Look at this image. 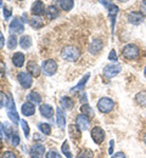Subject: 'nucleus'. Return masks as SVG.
Returning a JSON list of instances; mask_svg holds the SVG:
<instances>
[{
  "label": "nucleus",
  "instance_id": "obj_1",
  "mask_svg": "<svg viewBox=\"0 0 146 158\" xmlns=\"http://www.w3.org/2000/svg\"><path fill=\"white\" fill-rule=\"evenodd\" d=\"M61 56L63 57V60L66 61H69V62H74L81 57V50L76 46H72V45H68V46H65L61 51Z\"/></svg>",
  "mask_w": 146,
  "mask_h": 158
},
{
  "label": "nucleus",
  "instance_id": "obj_2",
  "mask_svg": "<svg viewBox=\"0 0 146 158\" xmlns=\"http://www.w3.org/2000/svg\"><path fill=\"white\" fill-rule=\"evenodd\" d=\"M122 54L127 60H135L139 57L140 55V50L136 45L134 44H127L123 50H122Z\"/></svg>",
  "mask_w": 146,
  "mask_h": 158
},
{
  "label": "nucleus",
  "instance_id": "obj_3",
  "mask_svg": "<svg viewBox=\"0 0 146 158\" xmlns=\"http://www.w3.org/2000/svg\"><path fill=\"white\" fill-rule=\"evenodd\" d=\"M42 71L43 73L48 77H51L56 73L57 71V63L54 61V60H46L44 61L42 64Z\"/></svg>",
  "mask_w": 146,
  "mask_h": 158
},
{
  "label": "nucleus",
  "instance_id": "obj_4",
  "mask_svg": "<svg viewBox=\"0 0 146 158\" xmlns=\"http://www.w3.org/2000/svg\"><path fill=\"white\" fill-rule=\"evenodd\" d=\"M121 71H122V67L119 64H113V63L107 64L104 68V77L107 79H111L116 77Z\"/></svg>",
  "mask_w": 146,
  "mask_h": 158
},
{
  "label": "nucleus",
  "instance_id": "obj_5",
  "mask_svg": "<svg viewBox=\"0 0 146 158\" xmlns=\"http://www.w3.org/2000/svg\"><path fill=\"white\" fill-rule=\"evenodd\" d=\"M113 107H115V102L110 98H102V99L99 100V102H98V108L102 113H107V112L112 111Z\"/></svg>",
  "mask_w": 146,
  "mask_h": 158
},
{
  "label": "nucleus",
  "instance_id": "obj_6",
  "mask_svg": "<svg viewBox=\"0 0 146 158\" xmlns=\"http://www.w3.org/2000/svg\"><path fill=\"white\" fill-rule=\"evenodd\" d=\"M17 80H19V83L21 84L23 89H29L33 84L32 76L29 73H26V72H20L19 76H17Z\"/></svg>",
  "mask_w": 146,
  "mask_h": 158
},
{
  "label": "nucleus",
  "instance_id": "obj_7",
  "mask_svg": "<svg viewBox=\"0 0 146 158\" xmlns=\"http://www.w3.org/2000/svg\"><path fill=\"white\" fill-rule=\"evenodd\" d=\"M101 4H104L105 6L108 9V14H110V19H111V24H112V32L115 28V22H116V16L118 14V6L115 4H108L106 2V0H101Z\"/></svg>",
  "mask_w": 146,
  "mask_h": 158
},
{
  "label": "nucleus",
  "instance_id": "obj_8",
  "mask_svg": "<svg viewBox=\"0 0 146 158\" xmlns=\"http://www.w3.org/2000/svg\"><path fill=\"white\" fill-rule=\"evenodd\" d=\"M91 138H93V141L95 143H98V145L102 143L105 140V131L102 130V128H100V127L93 128V130H91Z\"/></svg>",
  "mask_w": 146,
  "mask_h": 158
},
{
  "label": "nucleus",
  "instance_id": "obj_9",
  "mask_svg": "<svg viewBox=\"0 0 146 158\" xmlns=\"http://www.w3.org/2000/svg\"><path fill=\"white\" fill-rule=\"evenodd\" d=\"M9 29H10V33L11 34H21L22 32L24 31V26L22 24V22L19 19H15V20L11 21L10 26H9Z\"/></svg>",
  "mask_w": 146,
  "mask_h": 158
},
{
  "label": "nucleus",
  "instance_id": "obj_10",
  "mask_svg": "<svg viewBox=\"0 0 146 158\" xmlns=\"http://www.w3.org/2000/svg\"><path fill=\"white\" fill-rule=\"evenodd\" d=\"M44 153H45V147L42 143H34L29 151V155L32 158H42Z\"/></svg>",
  "mask_w": 146,
  "mask_h": 158
},
{
  "label": "nucleus",
  "instance_id": "obj_11",
  "mask_svg": "<svg viewBox=\"0 0 146 158\" xmlns=\"http://www.w3.org/2000/svg\"><path fill=\"white\" fill-rule=\"evenodd\" d=\"M76 124L77 127L79 128V130L82 131H85L90 128V120L88 119V117L85 114H79L77 116V119H76Z\"/></svg>",
  "mask_w": 146,
  "mask_h": 158
},
{
  "label": "nucleus",
  "instance_id": "obj_12",
  "mask_svg": "<svg viewBox=\"0 0 146 158\" xmlns=\"http://www.w3.org/2000/svg\"><path fill=\"white\" fill-rule=\"evenodd\" d=\"M31 11L33 14V16H40L45 12V5L42 0H37L33 2L32 7H31Z\"/></svg>",
  "mask_w": 146,
  "mask_h": 158
},
{
  "label": "nucleus",
  "instance_id": "obj_13",
  "mask_svg": "<svg viewBox=\"0 0 146 158\" xmlns=\"http://www.w3.org/2000/svg\"><path fill=\"white\" fill-rule=\"evenodd\" d=\"M21 112L23 116L26 117H29V116H33L35 113V105L32 103V102H24L21 107Z\"/></svg>",
  "mask_w": 146,
  "mask_h": 158
},
{
  "label": "nucleus",
  "instance_id": "obj_14",
  "mask_svg": "<svg viewBox=\"0 0 146 158\" xmlns=\"http://www.w3.org/2000/svg\"><path fill=\"white\" fill-rule=\"evenodd\" d=\"M143 20H144V15L141 12H138V11H134V12H130L128 15V22L131 23V24H140L143 23Z\"/></svg>",
  "mask_w": 146,
  "mask_h": 158
},
{
  "label": "nucleus",
  "instance_id": "obj_15",
  "mask_svg": "<svg viewBox=\"0 0 146 158\" xmlns=\"http://www.w3.org/2000/svg\"><path fill=\"white\" fill-rule=\"evenodd\" d=\"M102 46H104L102 40L94 39L90 43V45H89V51H90L93 55H98V54L102 50Z\"/></svg>",
  "mask_w": 146,
  "mask_h": 158
},
{
  "label": "nucleus",
  "instance_id": "obj_16",
  "mask_svg": "<svg viewBox=\"0 0 146 158\" xmlns=\"http://www.w3.org/2000/svg\"><path fill=\"white\" fill-rule=\"evenodd\" d=\"M27 69H28V73L32 76V77H39V74H40V68H39V66L35 63V62H33V61H31V62H28V64H27Z\"/></svg>",
  "mask_w": 146,
  "mask_h": 158
},
{
  "label": "nucleus",
  "instance_id": "obj_17",
  "mask_svg": "<svg viewBox=\"0 0 146 158\" xmlns=\"http://www.w3.org/2000/svg\"><path fill=\"white\" fill-rule=\"evenodd\" d=\"M39 111H40L43 117H45V118H51V117L54 116V108H52L50 105H48V103L42 105V106L39 107Z\"/></svg>",
  "mask_w": 146,
  "mask_h": 158
},
{
  "label": "nucleus",
  "instance_id": "obj_18",
  "mask_svg": "<svg viewBox=\"0 0 146 158\" xmlns=\"http://www.w3.org/2000/svg\"><path fill=\"white\" fill-rule=\"evenodd\" d=\"M56 122H57V125L60 129H63L66 127V117H65V113L62 112L61 108L56 110Z\"/></svg>",
  "mask_w": 146,
  "mask_h": 158
},
{
  "label": "nucleus",
  "instance_id": "obj_19",
  "mask_svg": "<svg viewBox=\"0 0 146 158\" xmlns=\"http://www.w3.org/2000/svg\"><path fill=\"white\" fill-rule=\"evenodd\" d=\"M12 63L16 67H22L24 63V55L22 52H15L12 56Z\"/></svg>",
  "mask_w": 146,
  "mask_h": 158
},
{
  "label": "nucleus",
  "instance_id": "obj_20",
  "mask_svg": "<svg viewBox=\"0 0 146 158\" xmlns=\"http://www.w3.org/2000/svg\"><path fill=\"white\" fill-rule=\"evenodd\" d=\"M89 77H90V73H86L83 78H82V80H81V81H79V83H78V84H77L74 88H72V89H71V91H72V93H76V91H79L81 89H83L84 85L88 83V79H89Z\"/></svg>",
  "mask_w": 146,
  "mask_h": 158
},
{
  "label": "nucleus",
  "instance_id": "obj_21",
  "mask_svg": "<svg viewBox=\"0 0 146 158\" xmlns=\"http://www.w3.org/2000/svg\"><path fill=\"white\" fill-rule=\"evenodd\" d=\"M60 7L63 11H71L74 6V1L73 0H60Z\"/></svg>",
  "mask_w": 146,
  "mask_h": 158
},
{
  "label": "nucleus",
  "instance_id": "obj_22",
  "mask_svg": "<svg viewBox=\"0 0 146 158\" xmlns=\"http://www.w3.org/2000/svg\"><path fill=\"white\" fill-rule=\"evenodd\" d=\"M29 23H31V26H32L33 28H35V29H39V28H42L43 26H44V21H43L39 16H33V17L29 20Z\"/></svg>",
  "mask_w": 146,
  "mask_h": 158
},
{
  "label": "nucleus",
  "instance_id": "obj_23",
  "mask_svg": "<svg viewBox=\"0 0 146 158\" xmlns=\"http://www.w3.org/2000/svg\"><path fill=\"white\" fill-rule=\"evenodd\" d=\"M27 99L29 102H32V103H40L42 102V96L37 93V91H31L29 94H28V96H27Z\"/></svg>",
  "mask_w": 146,
  "mask_h": 158
},
{
  "label": "nucleus",
  "instance_id": "obj_24",
  "mask_svg": "<svg viewBox=\"0 0 146 158\" xmlns=\"http://www.w3.org/2000/svg\"><path fill=\"white\" fill-rule=\"evenodd\" d=\"M7 116H9V118L11 119L12 123H15V124H19L20 123V117H19V113H17L16 108L7 110Z\"/></svg>",
  "mask_w": 146,
  "mask_h": 158
},
{
  "label": "nucleus",
  "instance_id": "obj_25",
  "mask_svg": "<svg viewBox=\"0 0 146 158\" xmlns=\"http://www.w3.org/2000/svg\"><path fill=\"white\" fill-rule=\"evenodd\" d=\"M60 103H61V106H62L65 110H72L73 106H74L73 100L67 98V96H65V98H62V99L60 100Z\"/></svg>",
  "mask_w": 146,
  "mask_h": 158
},
{
  "label": "nucleus",
  "instance_id": "obj_26",
  "mask_svg": "<svg viewBox=\"0 0 146 158\" xmlns=\"http://www.w3.org/2000/svg\"><path fill=\"white\" fill-rule=\"evenodd\" d=\"M20 45L22 49H29L32 46V39L29 35H22L20 39Z\"/></svg>",
  "mask_w": 146,
  "mask_h": 158
},
{
  "label": "nucleus",
  "instance_id": "obj_27",
  "mask_svg": "<svg viewBox=\"0 0 146 158\" xmlns=\"http://www.w3.org/2000/svg\"><path fill=\"white\" fill-rule=\"evenodd\" d=\"M135 101H136L138 105L146 107V91H140V93H138L136 96H135Z\"/></svg>",
  "mask_w": 146,
  "mask_h": 158
},
{
  "label": "nucleus",
  "instance_id": "obj_28",
  "mask_svg": "<svg viewBox=\"0 0 146 158\" xmlns=\"http://www.w3.org/2000/svg\"><path fill=\"white\" fill-rule=\"evenodd\" d=\"M46 15H48L49 20H54V19H56V17L59 16V11H57L56 6H54V5L49 6V7H48V11H46Z\"/></svg>",
  "mask_w": 146,
  "mask_h": 158
},
{
  "label": "nucleus",
  "instance_id": "obj_29",
  "mask_svg": "<svg viewBox=\"0 0 146 158\" xmlns=\"http://www.w3.org/2000/svg\"><path fill=\"white\" fill-rule=\"evenodd\" d=\"M17 46V38L15 34H11L7 39V49L9 50H15Z\"/></svg>",
  "mask_w": 146,
  "mask_h": 158
},
{
  "label": "nucleus",
  "instance_id": "obj_30",
  "mask_svg": "<svg viewBox=\"0 0 146 158\" xmlns=\"http://www.w3.org/2000/svg\"><path fill=\"white\" fill-rule=\"evenodd\" d=\"M61 151H62V153H63V156H65V157L73 158L72 152H71V150H69V145H68V141H67V140L62 143V146H61Z\"/></svg>",
  "mask_w": 146,
  "mask_h": 158
},
{
  "label": "nucleus",
  "instance_id": "obj_31",
  "mask_svg": "<svg viewBox=\"0 0 146 158\" xmlns=\"http://www.w3.org/2000/svg\"><path fill=\"white\" fill-rule=\"evenodd\" d=\"M81 112H82V114H85L86 117H93V116H94V111H93V108H91L89 105H86V103L82 105V107H81Z\"/></svg>",
  "mask_w": 146,
  "mask_h": 158
},
{
  "label": "nucleus",
  "instance_id": "obj_32",
  "mask_svg": "<svg viewBox=\"0 0 146 158\" xmlns=\"http://www.w3.org/2000/svg\"><path fill=\"white\" fill-rule=\"evenodd\" d=\"M38 128H39V130L42 131L44 135H50L51 134V128H50V125L48 123H40L38 125Z\"/></svg>",
  "mask_w": 146,
  "mask_h": 158
},
{
  "label": "nucleus",
  "instance_id": "obj_33",
  "mask_svg": "<svg viewBox=\"0 0 146 158\" xmlns=\"http://www.w3.org/2000/svg\"><path fill=\"white\" fill-rule=\"evenodd\" d=\"M94 157V153H93V151L91 150H84L83 152H81L77 158H93Z\"/></svg>",
  "mask_w": 146,
  "mask_h": 158
},
{
  "label": "nucleus",
  "instance_id": "obj_34",
  "mask_svg": "<svg viewBox=\"0 0 146 158\" xmlns=\"http://www.w3.org/2000/svg\"><path fill=\"white\" fill-rule=\"evenodd\" d=\"M21 123V127H22V130L24 133V136H28L29 135V128H28V123L26 120H20Z\"/></svg>",
  "mask_w": 146,
  "mask_h": 158
},
{
  "label": "nucleus",
  "instance_id": "obj_35",
  "mask_svg": "<svg viewBox=\"0 0 146 158\" xmlns=\"http://www.w3.org/2000/svg\"><path fill=\"white\" fill-rule=\"evenodd\" d=\"M10 140H11V145H12V146H17V145L20 143V136H19L16 133L12 134V136H11Z\"/></svg>",
  "mask_w": 146,
  "mask_h": 158
},
{
  "label": "nucleus",
  "instance_id": "obj_36",
  "mask_svg": "<svg viewBox=\"0 0 146 158\" xmlns=\"http://www.w3.org/2000/svg\"><path fill=\"white\" fill-rule=\"evenodd\" d=\"M46 158H61V156H60L56 151L51 150V151H49V152L46 153Z\"/></svg>",
  "mask_w": 146,
  "mask_h": 158
},
{
  "label": "nucleus",
  "instance_id": "obj_37",
  "mask_svg": "<svg viewBox=\"0 0 146 158\" xmlns=\"http://www.w3.org/2000/svg\"><path fill=\"white\" fill-rule=\"evenodd\" d=\"M0 158H16V156H15V153L11 152V151H5V152L1 155Z\"/></svg>",
  "mask_w": 146,
  "mask_h": 158
},
{
  "label": "nucleus",
  "instance_id": "obj_38",
  "mask_svg": "<svg viewBox=\"0 0 146 158\" xmlns=\"http://www.w3.org/2000/svg\"><path fill=\"white\" fill-rule=\"evenodd\" d=\"M5 103H6V96H5L4 93L0 91V108H2Z\"/></svg>",
  "mask_w": 146,
  "mask_h": 158
},
{
  "label": "nucleus",
  "instance_id": "obj_39",
  "mask_svg": "<svg viewBox=\"0 0 146 158\" xmlns=\"http://www.w3.org/2000/svg\"><path fill=\"white\" fill-rule=\"evenodd\" d=\"M108 60L110 61H117V54H116V51L115 50H112L111 52H110V55H108Z\"/></svg>",
  "mask_w": 146,
  "mask_h": 158
},
{
  "label": "nucleus",
  "instance_id": "obj_40",
  "mask_svg": "<svg viewBox=\"0 0 146 158\" xmlns=\"http://www.w3.org/2000/svg\"><path fill=\"white\" fill-rule=\"evenodd\" d=\"M11 10L10 9H7V7H4V17H5V20H7V19H10V16H11Z\"/></svg>",
  "mask_w": 146,
  "mask_h": 158
},
{
  "label": "nucleus",
  "instance_id": "obj_41",
  "mask_svg": "<svg viewBox=\"0 0 146 158\" xmlns=\"http://www.w3.org/2000/svg\"><path fill=\"white\" fill-rule=\"evenodd\" d=\"M111 158H125V155L123 152H117V153H115Z\"/></svg>",
  "mask_w": 146,
  "mask_h": 158
},
{
  "label": "nucleus",
  "instance_id": "obj_42",
  "mask_svg": "<svg viewBox=\"0 0 146 158\" xmlns=\"http://www.w3.org/2000/svg\"><path fill=\"white\" fill-rule=\"evenodd\" d=\"M141 14L146 16V0L143 1V4H141Z\"/></svg>",
  "mask_w": 146,
  "mask_h": 158
},
{
  "label": "nucleus",
  "instance_id": "obj_43",
  "mask_svg": "<svg viewBox=\"0 0 146 158\" xmlns=\"http://www.w3.org/2000/svg\"><path fill=\"white\" fill-rule=\"evenodd\" d=\"M4 44H5V38H4L2 33L0 32V49H2V48H4Z\"/></svg>",
  "mask_w": 146,
  "mask_h": 158
},
{
  "label": "nucleus",
  "instance_id": "obj_44",
  "mask_svg": "<svg viewBox=\"0 0 146 158\" xmlns=\"http://www.w3.org/2000/svg\"><path fill=\"white\" fill-rule=\"evenodd\" d=\"M113 146H115V141H113V140H111V141H110V150H108L110 155H112V151H113Z\"/></svg>",
  "mask_w": 146,
  "mask_h": 158
},
{
  "label": "nucleus",
  "instance_id": "obj_45",
  "mask_svg": "<svg viewBox=\"0 0 146 158\" xmlns=\"http://www.w3.org/2000/svg\"><path fill=\"white\" fill-rule=\"evenodd\" d=\"M2 136H4V124L0 123V138H2Z\"/></svg>",
  "mask_w": 146,
  "mask_h": 158
},
{
  "label": "nucleus",
  "instance_id": "obj_46",
  "mask_svg": "<svg viewBox=\"0 0 146 158\" xmlns=\"http://www.w3.org/2000/svg\"><path fill=\"white\" fill-rule=\"evenodd\" d=\"M144 74H145V77H146V67H145V71H144Z\"/></svg>",
  "mask_w": 146,
  "mask_h": 158
},
{
  "label": "nucleus",
  "instance_id": "obj_47",
  "mask_svg": "<svg viewBox=\"0 0 146 158\" xmlns=\"http://www.w3.org/2000/svg\"><path fill=\"white\" fill-rule=\"evenodd\" d=\"M144 141H145V145H146V135H145V138H144Z\"/></svg>",
  "mask_w": 146,
  "mask_h": 158
},
{
  "label": "nucleus",
  "instance_id": "obj_48",
  "mask_svg": "<svg viewBox=\"0 0 146 158\" xmlns=\"http://www.w3.org/2000/svg\"><path fill=\"white\" fill-rule=\"evenodd\" d=\"M0 6H1V0H0Z\"/></svg>",
  "mask_w": 146,
  "mask_h": 158
},
{
  "label": "nucleus",
  "instance_id": "obj_49",
  "mask_svg": "<svg viewBox=\"0 0 146 158\" xmlns=\"http://www.w3.org/2000/svg\"><path fill=\"white\" fill-rule=\"evenodd\" d=\"M19 1H22V0H19Z\"/></svg>",
  "mask_w": 146,
  "mask_h": 158
}]
</instances>
